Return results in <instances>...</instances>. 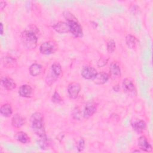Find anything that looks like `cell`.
<instances>
[{"label": "cell", "instance_id": "cell-1", "mask_svg": "<svg viewBox=\"0 0 153 153\" xmlns=\"http://www.w3.org/2000/svg\"><path fill=\"white\" fill-rule=\"evenodd\" d=\"M63 15L69 25V32L76 38L82 37L83 36L82 28L76 18L69 11H65Z\"/></svg>", "mask_w": 153, "mask_h": 153}, {"label": "cell", "instance_id": "cell-2", "mask_svg": "<svg viewBox=\"0 0 153 153\" xmlns=\"http://www.w3.org/2000/svg\"><path fill=\"white\" fill-rule=\"evenodd\" d=\"M30 121L32 124V128L35 133L39 137H46L45 130L44 124V118L40 112L33 113L31 117Z\"/></svg>", "mask_w": 153, "mask_h": 153}, {"label": "cell", "instance_id": "cell-3", "mask_svg": "<svg viewBox=\"0 0 153 153\" xmlns=\"http://www.w3.org/2000/svg\"><path fill=\"white\" fill-rule=\"evenodd\" d=\"M36 32L33 30H26L21 33V41L23 47L27 50H32L37 45L38 37Z\"/></svg>", "mask_w": 153, "mask_h": 153}, {"label": "cell", "instance_id": "cell-4", "mask_svg": "<svg viewBox=\"0 0 153 153\" xmlns=\"http://www.w3.org/2000/svg\"><path fill=\"white\" fill-rule=\"evenodd\" d=\"M57 50V45L54 41H48L44 42L39 46L40 52L45 55L54 53Z\"/></svg>", "mask_w": 153, "mask_h": 153}, {"label": "cell", "instance_id": "cell-5", "mask_svg": "<svg viewBox=\"0 0 153 153\" xmlns=\"http://www.w3.org/2000/svg\"><path fill=\"white\" fill-rule=\"evenodd\" d=\"M122 85L124 91L130 96H136L137 94L136 88L133 81L129 78L123 79Z\"/></svg>", "mask_w": 153, "mask_h": 153}, {"label": "cell", "instance_id": "cell-6", "mask_svg": "<svg viewBox=\"0 0 153 153\" xmlns=\"http://www.w3.org/2000/svg\"><path fill=\"white\" fill-rule=\"evenodd\" d=\"M67 90L70 98L75 99L78 97L81 91V85L78 82H72L69 84Z\"/></svg>", "mask_w": 153, "mask_h": 153}, {"label": "cell", "instance_id": "cell-7", "mask_svg": "<svg viewBox=\"0 0 153 153\" xmlns=\"http://www.w3.org/2000/svg\"><path fill=\"white\" fill-rule=\"evenodd\" d=\"M131 125L133 129L137 133H143L146 128V123L144 120L140 119L133 120Z\"/></svg>", "mask_w": 153, "mask_h": 153}, {"label": "cell", "instance_id": "cell-8", "mask_svg": "<svg viewBox=\"0 0 153 153\" xmlns=\"http://www.w3.org/2000/svg\"><path fill=\"white\" fill-rule=\"evenodd\" d=\"M137 145L139 148L145 152L152 151V146L148 141V139L144 135L140 136L137 139Z\"/></svg>", "mask_w": 153, "mask_h": 153}, {"label": "cell", "instance_id": "cell-9", "mask_svg": "<svg viewBox=\"0 0 153 153\" xmlns=\"http://www.w3.org/2000/svg\"><path fill=\"white\" fill-rule=\"evenodd\" d=\"M1 82V85L3 87V88L9 91L14 90L17 86L14 80L7 76H4L2 77Z\"/></svg>", "mask_w": 153, "mask_h": 153}, {"label": "cell", "instance_id": "cell-10", "mask_svg": "<svg viewBox=\"0 0 153 153\" xmlns=\"http://www.w3.org/2000/svg\"><path fill=\"white\" fill-rule=\"evenodd\" d=\"M97 73L96 69L90 66H85L81 71L82 76L86 79H92Z\"/></svg>", "mask_w": 153, "mask_h": 153}, {"label": "cell", "instance_id": "cell-11", "mask_svg": "<svg viewBox=\"0 0 153 153\" xmlns=\"http://www.w3.org/2000/svg\"><path fill=\"white\" fill-rule=\"evenodd\" d=\"M97 107L95 103L93 102L87 103L84 108L83 116L85 118H88L92 116L96 112Z\"/></svg>", "mask_w": 153, "mask_h": 153}, {"label": "cell", "instance_id": "cell-12", "mask_svg": "<svg viewBox=\"0 0 153 153\" xmlns=\"http://www.w3.org/2000/svg\"><path fill=\"white\" fill-rule=\"evenodd\" d=\"M94 83L97 85H101L106 83L109 79V75L105 72L97 73L95 76L92 79Z\"/></svg>", "mask_w": 153, "mask_h": 153}, {"label": "cell", "instance_id": "cell-13", "mask_svg": "<svg viewBox=\"0 0 153 153\" xmlns=\"http://www.w3.org/2000/svg\"><path fill=\"white\" fill-rule=\"evenodd\" d=\"M18 93L19 95L23 97H30L33 93V89L30 85L23 84L19 88Z\"/></svg>", "mask_w": 153, "mask_h": 153}, {"label": "cell", "instance_id": "cell-14", "mask_svg": "<svg viewBox=\"0 0 153 153\" xmlns=\"http://www.w3.org/2000/svg\"><path fill=\"white\" fill-rule=\"evenodd\" d=\"M53 27L59 33H65L69 32V27L67 22L60 21L54 24Z\"/></svg>", "mask_w": 153, "mask_h": 153}, {"label": "cell", "instance_id": "cell-15", "mask_svg": "<svg viewBox=\"0 0 153 153\" xmlns=\"http://www.w3.org/2000/svg\"><path fill=\"white\" fill-rule=\"evenodd\" d=\"M109 73L111 76L114 78L120 77L121 75V68L117 63L113 62L111 63L109 67Z\"/></svg>", "mask_w": 153, "mask_h": 153}, {"label": "cell", "instance_id": "cell-16", "mask_svg": "<svg viewBox=\"0 0 153 153\" xmlns=\"http://www.w3.org/2000/svg\"><path fill=\"white\" fill-rule=\"evenodd\" d=\"M25 123V119L19 114H15L11 119V124L14 127L20 128Z\"/></svg>", "mask_w": 153, "mask_h": 153}, {"label": "cell", "instance_id": "cell-17", "mask_svg": "<svg viewBox=\"0 0 153 153\" xmlns=\"http://www.w3.org/2000/svg\"><path fill=\"white\" fill-rule=\"evenodd\" d=\"M1 114L5 117H9L13 114V109L11 106L8 103H5L1 106Z\"/></svg>", "mask_w": 153, "mask_h": 153}, {"label": "cell", "instance_id": "cell-18", "mask_svg": "<svg viewBox=\"0 0 153 153\" xmlns=\"http://www.w3.org/2000/svg\"><path fill=\"white\" fill-rule=\"evenodd\" d=\"M14 137L17 141L22 143H26L30 141L29 136L26 133L23 131H20L17 132Z\"/></svg>", "mask_w": 153, "mask_h": 153}, {"label": "cell", "instance_id": "cell-19", "mask_svg": "<svg viewBox=\"0 0 153 153\" xmlns=\"http://www.w3.org/2000/svg\"><path fill=\"white\" fill-rule=\"evenodd\" d=\"M42 69V66L39 64L34 63L29 67V73L33 76H36L40 74Z\"/></svg>", "mask_w": 153, "mask_h": 153}, {"label": "cell", "instance_id": "cell-20", "mask_svg": "<svg viewBox=\"0 0 153 153\" xmlns=\"http://www.w3.org/2000/svg\"><path fill=\"white\" fill-rule=\"evenodd\" d=\"M126 42L127 46L131 48L134 49L136 47L137 45V39L136 37L133 36L132 35H127L126 37Z\"/></svg>", "mask_w": 153, "mask_h": 153}, {"label": "cell", "instance_id": "cell-21", "mask_svg": "<svg viewBox=\"0 0 153 153\" xmlns=\"http://www.w3.org/2000/svg\"><path fill=\"white\" fill-rule=\"evenodd\" d=\"M51 71L57 78H58V76H59L62 72V67L57 62H55L52 64L51 67Z\"/></svg>", "mask_w": 153, "mask_h": 153}, {"label": "cell", "instance_id": "cell-22", "mask_svg": "<svg viewBox=\"0 0 153 153\" xmlns=\"http://www.w3.org/2000/svg\"><path fill=\"white\" fill-rule=\"evenodd\" d=\"M38 145H39V147L42 149H47L48 147V145H49V142H48V140L47 136L44 137L39 138V140L38 141Z\"/></svg>", "mask_w": 153, "mask_h": 153}, {"label": "cell", "instance_id": "cell-23", "mask_svg": "<svg viewBox=\"0 0 153 153\" xmlns=\"http://www.w3.org/2000/svg\"><path fill=\"white\" fill-rule=\"evenodd\" d=\"M115 47H116V44H115V41L112 39H109L108 41L107 45H106V49L108 52L109 53H112L115 51Z\"/></svg>", "mask_w": 153, "mask_h": 153}, {"label": "cell", "instance_id": "cell-24", "mask_svg": "<svg viewBox=\"0 0 153 153\" xmlns=\"http://www.w3.org/2000/svg\"><path fill=\"white\" fill-rule=\"evenodd\" d=\"M62 98L57 91H54L51 97V101L54 103H60L62 102Z\"/></svg>", "mask_w": 153, "mask_h": 153}, {"label": "cell", "instance_id": "cell-25", "mask_svg": "<svg viewBox=\"0 0 153 153\" xmlns=\"http://www.w3.org/2000/svg\"><path fill=\"white\" fill-rule=\"evenodd\" d=\"M85 148V141L83 138H80L76 143V148L78 152L82 151Z\"/></svg>", "mask_w": 153, "mask_h": 153}, {"label": "cell", "instance_id": "cell-26", "mask_svg": "<svg viewBox=\"0 0 153 153\" xmlns=\"http://www.w3.org/2000/svg\"><path fill=\"white\" fill-rule=\"evenodd\" d=\"M72 116H73L74 118H75V120H80L81 112H80L79 109H78V108L76 107V108H74V109L72 111Z\"/></svg>", "mask_w": 153, "mask_h": 153}, {"label": "cell", "instance_id": "cell-27", "mask_svg": "<svg viewBox=\"0 0 153 153\" xmlns=\"http://www.w3.org/2000/svg\"><path fill=\"white\" fill-rule=\"evenodd\" d=\"M107 62H108V59L102 57L99 59V60L97 61V65L99 67H103L106 65Z\"/></svg>", "mask_w": 153, "mask_h": 153}, {"label": "cell", "instance_id": "cell-28", "mask_svg": "<svg viewBox=\"0 0 153 153\" xmlns=\"http://www.w3.org/2000/svg\"><path fill=\"white\" fill-rule=\"evenodd\" d=\"M7 6V2L5 1H1L0 2V8L1 10H2Z\"/></svg>", "mask_w": 153, "mask_h": 153}, {"label": "cell", "instance_id": "cell-29", "mask_svg": "<svg viewBox=\"0 0 153 153\" xmlns=\"http://www.w3.org/2000/svg\"><path fill=\"white\" fill-rule=\"evenodd\" d=\"M0 30H1V35H2L4 33V25L2 24V23H0Z\"/></svg>", "mask_w": 153, "mask_h": 153}, {"label": "cell", "instance_id": "cell-30", "mask_svg": "<svg viewBox=\"0 0 153 153\" xmlns=\"http://www.w3.org/2000/svg\"><path fill=\"white\" fill-rule=\"evenodd\" d=\"M140 152V151L139 150V149L138 150H134V151H133V152Z\"/></svg>", "mask_w": 153, "mask_h": 153}]
</instances>
